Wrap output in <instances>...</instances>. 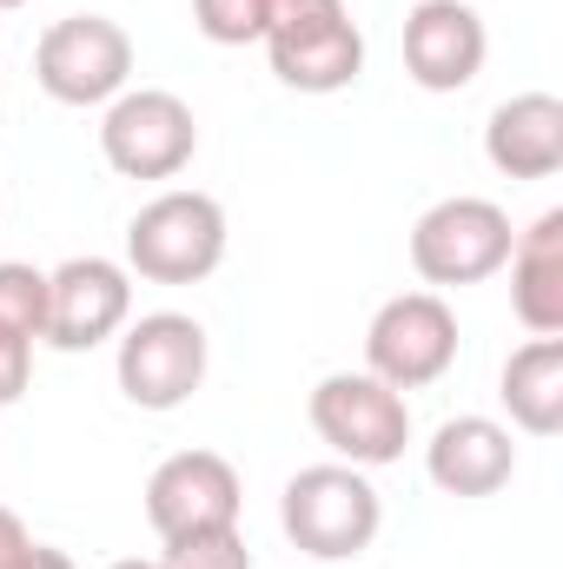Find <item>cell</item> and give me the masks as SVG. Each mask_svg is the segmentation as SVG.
Listing matches in <instances>:
<instances>
[{
	"label": "cell",
	"mask_w": 563,
	"mask_h": 569,
	"mask_svg": "<svg viewBox=\"0 0 563 569\" xmlns=\"http://www.w3.org/2000/svg\"><path fill=\"white\" fill-rule=\"evenodd\" d=\"M239 470L219 450H179L146 477V523L159 530V543L199 537V530H233L239 523Z\"/></svg>",
	"instance_id": "obj_10"
},
{
	"label": "cell",
	"mask_w": 563,
	"mask_h": 569,
	"mask_svg": "<svg viewBox=\"0 0 563 569\" xmlns=\"http://www.w3.org/2000/svg\"><path fill=\"white\" fill-rule=\"evenodd\" d=\"M134 318V279L113 259H67L60 272H47V345L53 351H93L107 345L120 325Z\"/></svg>",
	"instance_id": "obj_11"
},
{
	"label": "cell",
	"mask_w": 563,
	"mask_h": 569,
	"mask_svg": "<svg viewBox=\"0 0 563 569\" xmlns=\"http://www.w3.org/2000/svg\"><path fill=\"white\" fill-rule=\"evenodd\" d=\"M266 60L292 93H345L365 73V33L345 0H273Z\"/></svg>",
	"instance_id": "obj_2"
},
{
	"label": "cell",
	"mask_w": 563,
	"mask_h": 569,
	"mask_svg": "<svg viewBox=\"0 0 563 569\" xmlns=\"http://www.w3.org/2000/svg\"><path fill=\"white\" fill-rule=\"evenodd\" d=\"M20 569H73V557H67V550H53V543H33V550L20 557Z\"/></svg>",
	"instance_id": "obj_22"
},
{
	"label": "cell",
	"mask_w": 563,
	"mask_h": 569,
	"mask_svg": "<svg viewBox=\"0 0 563 569\" xmlns=\"http://www.w3.org/2000/svg\"><path fill=\"white\" fill-rule=\"evenodd\" d=\"M312 430L358 470H378V463H398L405 443H412V405L405 391H392L385 378L372 371H332L318 378L312 391Z\"/></svg>",
	"instance_id": "obj_5"
},
{
	"label": "cell",
	"mask_w": 563,
	"mask_h": 569,
	"mask_svg": "<svg viewBox=\"0 0 563 569\" xmlns=\"http://www.w3.org/2000/svg\"><path fill=\"white\" fill-rule=\"evenodd\" d=\"M0 331H13V338H40L47 331V272H33V266H0Z\"/></svg>",
	"instance_id": "obj_17"
},
{
	"label": "cell",
	"mask_w": 563,
	"mask_h": 569,
	"mask_svg": "<svg viewBox=\"0 0 563 569\" xmlns=\"http://www.w3.org/2000/svg\"><path fill=\"white\" fill-rule=\"evenodd\" d=\"M266 7L273 0H192V27L213 47H246V40H266Z\"/></svg>",
	"instance_id": "obj_18"
},
{
	"label": "cell",
	"mask_w": 563,
	"mask_h": 569,
	"mask_svg": "<svg viewBox=\"0 0 563 569\" xmlns=\"http://www.w3.org/2000/svg\"><path fill=\"white\" fill-rule=\"evenodd\" d=\"M424 470L444 497H497L517 477V443L497 418H444L424 443Z\"/></svg>",
	"instance_id": "obj_13"
},
{
	"label": "cell",
	"mask_w": 563,
	"mask_h": 569,
	"mask_svg": "<svg viewBox=\"0 0 563 569\" xmlns=\"http://www.w3.org/2000/svg\"><path fill=\"white\" fill-rule=\"evenodd\" d=\"M497 398L524 437H557L563 430V338H531L504 358Z\"/></svg>",
	"instance_id": "obj_16"
},
{
	"label": "cell",
	"mask_w": 563,
	"mask_h": 569,
	"mask_svg": "<svg viewBox=\"0 0 563 569\" xmlns=\"http://www.w3.org/2000/svg\"><path fill=\"white\" fill-rule=\"evenodd\" d=\"M491 33L464 0H418L405 13V73L424 93H464L484 73Z\"/></svg>",
	"instance_id": "obj_12"
},
{
	"label": "cell",
	"mask_w": 563,
	"mask_h": 569,
	"mask_svg": "<svg viewBox=\"0 0 563 569\" xmlns=\"http://www.w3.org/2000/svg\"><path fill=\"white\" fill-rule=\"evenodd\" d=\"M279 523L312 563H352L378 543L385 503H378V490L358 463H305L285 483Z\"/></svg>",
	"instance_id": "obj_1"
},
{
	"label": "cell",
	"mask_w": 563,
	"mask_h": 569,
	"mask_svg": "<svg viewBox=\"0 0 563 569\" xmlns=\"http://www.w3.org/2000/svg\"><path fill=\"white\" fill-rule=\"evenodd\" d=\"M511 212L497 199H437L412 226V266L424 284H484L511 259Z\"/></svg>",
	"instance_id": "obj_6"
},
{
	"label": "cell",
	"mask_w": 563,
	"mask_h": 569,
	"mask_svg": "<svg viewBox=\"0 0 563 569\" xmlns=\"http://www.w3.org/2000/svg\"><path fill=\"white\" fill-rule=\"evenodd\" d=\"M27 378H33V345L13 338V331H0V405H20Z\"/></svg>",
	"instance_id": "obj_20"
},
{
	"label": "cell",
	"mask_w": 563,
	"mask_h": 569,
	"mask_svg": "<svg viewBox=\"0 0 563 569\" xmlns=\"http://www.w3.org/2000/svg\"><path fill=\"white\" fill-rule=\"evenodd\" d=\"M100 152L120 179H179L199 152V120L179 93L166 87H140V93H120L107 100V120H100Z\"/></svg>",
	"instance_id": "obj_9"
},
{
	"label": "cell",
	"mask_w": 563,
	"mask_h": 569,
	"mask_svg": "<svg viewBox=\"0 0 563 569\" xmlns=\"http://www.w3.org/2000/svg\"><path fill=\"white\" fill-rule=\"evenodd\" d=\"M33 80L60 107H107L134 80V40L107 13H67L33 47Z\"/></svg>",
	"instance_id": "obj_4"
},
{
	"label": "cell",
	"mask_w": 563,
	"mask_h": 569,
	"mask_svg": "<svg viewBox=\"0 0 563 569\" xmlns=\"http://www.w3.org/2000/svg\"><path fill=\"white\" fill-rule=\"evenodd\" d=\"M511 311L531 338H563V212L531 219L511 239Z\"/></svg>",
	"instance_id": "obj_15"
},
{
	"label": "cell",
	"mask_w": 563,
	"mask_h": 569,
	"mask_svg": "<svg viewBox=\"0 0 563 569\" xmlns=\"http://www.w3.org/2000/svg\"><path fill=\"white\" fill-rule=\"evenodd\" d=\"M159 569H253V550H246L239 523H233V530H199V537L166 543Z\"/></svg>",
	"instance_id": "obj_19"
},
{
	"label": "cell",
	"mask_w": 563,
	"mask_h": 569,
	"mask_svg": "<svg viewBox=\"0 0 563 569\" xmlns=\"http://www.w3.org/2000/svg\"><path fill=\"white\" fill-rule=\"evenodd\" d=\"M457 365V311L437 291H398L365 331V371L392 391H424Z\"/></svg>",
	"instance_id": "obj_7"
},
{
	"label": "cell",
	"mask_w": 563,
	"mask_h": 569,
	"mask_svg": "<svg viewBox=\"0 0 563 569\" xmlns=\"http://www.w3.org/2000/svg\"><path fill=\"white\" fill-rule=\"evenodd\" d=\"M0 7H27V0H0Z\"/></svg>",
	"instance_id": "obj_24"
},
{
	"label": "cell",
	"mask_w": 563,
	"mask_h": 569,
	"mask_svg": "<svg viewBox=\"0 0 563 569\" xmlns=\"http://www.w3.org/2000/svg\"><path fill=\"white\" fill-rule=\"evenodd\" d=\"M113 569H159V563H140V557H127V563H113Z\"/></svg>",
	"instance_id": "obj_23"
},
{
	"label": "cell",
	"mask_w": 563,
	"mask_h": 569,
	"mask_svg": "<svg viewBox=\"0 0 563 569\" xmlns=\"http://www.w3.org/2000/svg\"><path fill=\"white\" fill-rule=\"evenodd\" d=\"M226 259V206L213 192H159L127 226V272L146 284H199Z\"/></svg>",
	"instance_id": "obj_3"
},
{
	"label": "cell",
	"mask_w": 563,
	"mask_h": 569,
	"mask_svg": "<svg viewBox=\"0 0 563 569\" xmlns=\"http://www.w3.org/2000/svg\"><path fill=\"white\" fill-rule=\"evenodd\" d=\"M113 378L127 391V405L140 411H179L199 385H206V325L186 311H146L140 325H127Z\"/></svg>",
	"instance_id": "obj_8"
},
{
	"label": "cell",
	"mask_w": 563,
	"mask_h": 569,
	"mask_svg": "<svg viewBox=\"0 0 563 569\" xmlns=\"http://www.w3.org/2000/svg\"><path fill=\"white\" fill-rule=\"evenodd\" d=\"M484 159L504 179H557L563 172V100L557 93H517L491 113Z\"/></svg>",
	"instance_id": "obj_14"
},
{
	"label": "cell",
	"mask_w": 563,
	"mask_h": 569,
	"mask_svg": "<svg viewBox=\"0 0 563 569\" xmlns=\"http://www.w3.org/2000/svg\"><path fill=\"white\" fill-rule=\"evenodd\" d=\"M33 550V537H27V523L0 503V569H20V557Z\"/></svg>",
	"instance_id": "obj_21"
}]
</instances>
